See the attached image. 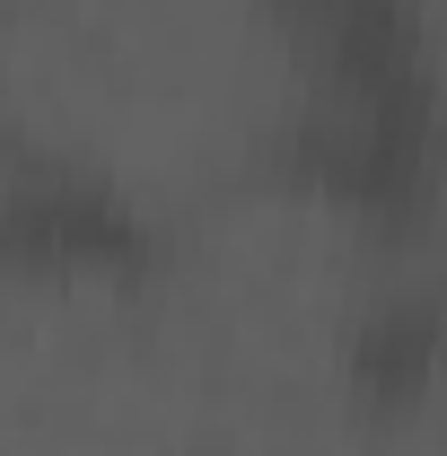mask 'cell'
I'll use <instances>...</instances> for the list:
<instances>
[{"label": "cell", "mask_w": 447, "mask_h": 456, "mask_svg": "<svg viewBox=\"0 0 447 456\" xmlns=\"http://www.w3.org/2000/svg\"><path fill=\"white\" fill-rule=\"evenodd\" d=\"M430 369H439V316L430 307H378L351 334V395L378 403V412L412 403L430 387Z\"/></svg>", "instance_id": "cell-2"}, {"label": "cell", "mask_w": 447, "mask_h": 456, "mask_svg": "<svg viewBox=\"0 0 447 456\" xmlns=\"http://www.w3.org/2000/svg\"><path fill=\"white\" fill-rule=\"evenodd\" d=\"M0 246L27 255V264H132L141 255V220L123 211V193L45 167V175L0 193Z\"/></svg>", "instance_id": "cell-1"}]
</instances>
